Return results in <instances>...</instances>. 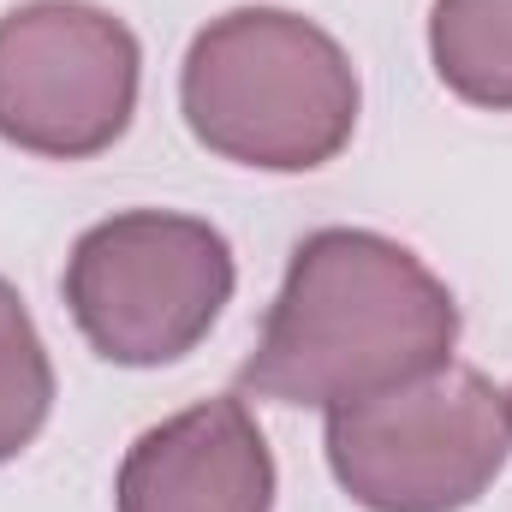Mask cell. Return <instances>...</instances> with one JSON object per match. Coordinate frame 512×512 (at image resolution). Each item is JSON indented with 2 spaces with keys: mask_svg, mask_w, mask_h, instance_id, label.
<instances>
[{
  "mask_svg": "<svg viewBox=\"0 0 512 512\" xmlns=\"http://www.w3.org/2000/svg\"><path fill=\"white\" fill-rule=\"evenodd\" d=\"M453 346L459 304L423 256L370 227H322L286 262L239 387L334 411L453 364Z\"/></svg>",
  "mask_w": 512,
  "mask_h": 512,
  "instance_id": "1",
  "label": "cell"
},
{
  "mask_svg": "<svg viewBox=\"0 0 512 512\" xmlns=\"http://www.w3.org/2000/svg\"><path fill=\"white\" fill-rule=\"evenodd\" d=\"M191 137L256 173H316L358 131V66L304 12L233 6L209 18L179 66Z\"/></svg>",
  "mask_w": 512,
  "mask_h": 512,
  "instance_id": "2",
  "label": "cell"
},
{
  "mask_svg": "<svg viewBox=\"0 0 512 512\" xmlns=\"http://www.w3.org/2000/svg\"><path fill=\"white\" fill-rule=\"evenodd\" d=\"M233 245L221 227L173 209L96 221L66 256V310L96 358L120 370L179 364L233 304Z\"/></svg>",
  "mask_w": 512,
  "mask_h": 512,
  "instance_id": "3",
  "label": "cell"
},
{
  "mask_svg": "<svg viewBox=\"0 0 512 512\" xmlns=\"http://www.w3.org/2000/svg\"><path fill=\"white\" fill-rule=\"evenodd\" d=\"M328 471L364 512H465L507 471V393L471 364L328 411Z\"/></svg>",
  "mask_w": 512,
  "mask_h": 512,
  "instance_id": "4",
  "label": "cell"
},
{
  "mask_svg": "<svg viewBox=\"0 0 512 512\" xmlns=\"http://www.w3.org/2000/svg\"><path fill=\"white\" fill-rule=\"evenodd\" d=\"M143 48L90 0H24L0 18V137L42 161H90L126 137Z\"/></svg>",
  "mask_w": 512,
  "mask_h": 512,
  "instance_id": "5",
  "label": "cell"
},
{
  "mask_svg": "<svg viewBox=\"0 0 512 512\" xmlns=\"http://www.w3.org/2000/svg\"><path fill=\"white\" fill-rule=\"evenodd\" d=\"M120 512H274V453L239 393L143 429L114 477Z\"/></svg>",
  "mask_w": 512,
  "mask_h": 512,
  "instance_id": "6",
  "label": "cell"
},
{
  "mask_svg": "<svg viewBox=\"0 0 512 512\" xmlns=\"http://www.w3.org/2000/svg\"><path fill=\"white\" fill-rule=\"evenodd\" d=\"M429 60L459 102L512 114V0H435Z\"/></svg>",
  "mask_w": 512,
  "mask_h": 512,
  "instance_id": "7",
  "label": "cell"
},
{
  "mask_svg": "<svg viewBox=\"0 0 512 512\" xmlns=\"http://www.w3.org/2000/svg\"><path fill=\"white\" fill-rule=\"evenodd\" d=\"M54 411V358L18 298L12 280H0V465L18 459Z\"/></svg>",
  "mask_w": 512,
  "mask_h": 512,
  "instance_id": "8",
  "label": "cell"
},
{
  "mask_svg": "<svg viewBox=\"0 0 512 512\" xmlns=\"http://www.w3.org/2000/svg\"><path fill=\"white\" fill-rule=\"evenodd\" d=\"M507 417H512V387H507Z\"/></svg>",
  "mask_w": 512,
  "mask_h": 512,
  "instance_id": "9",
  "label": "cell"
}]
</instances>
